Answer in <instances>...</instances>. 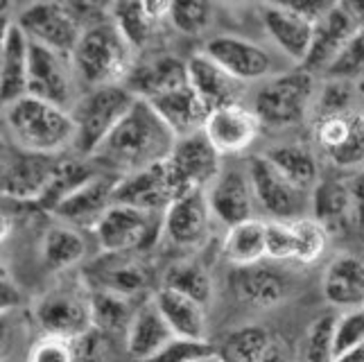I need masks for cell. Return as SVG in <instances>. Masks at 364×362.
<instances>
[{"label":"cell","mask_w":364,"mask_h":362,"mask_svg":"<svg viewBox=\"0 0 364 362\" xmlns=\"http://www.w3.org/2000/svg\"><path fill=\"white\" fill-rule=\"evenodd\" d=\"M294 231V260L296 263H315L328 247V229L315 218L292 220Z\"/></svg>","instance_id":"cell-41"},{"label":"cell","mask_w":364,"mask_h":362,"mask_svg":"<svg viewBox=\"0 0 364 362\" xmlns=\"http://www.w3.org/2000/svg\"><path fill=\"white\" fill-rule=\"evenodd\" d=\"M163 288L179 292L193 302L208 306L213 302V281L204 265L195 260H177L166 270L163 277Z\"/></svg>","instance_id":"cell-37"},{"label":"cell","mask_w":364,"mask_h":362,"mask_svg":"<svg viewBox=\"0 0 364 362\" xmlns=\"http://www.w3.org/2000/svg\"><path fill=\"white\" fill-rule=\"evenodd\" d=\"M16 288H14V283L9 281V277H5L3 274V310H9L11 306H14L16 302Z\"/></svg>","instance_id":"cell-50"},{"label":"cell","mask_w":364,"mask_h":362,"mask_svg":"<svg viewBox=\"0 0 364 362\" xmlns=\"http://www.w3.org/2000/svg\"><path fill=\"white\" fill-rule=\"evenodd\" d=\"M14 21L32 43L66 57L75 53L86 30L80 7L70 3H34L23 7Z\"/></svg>","instance_id":"cell-8"},{"label":"cell","mask_w":364,"mask_h":362,"mask_svg":"<svg viewBox=\"0 0 364 362\" xmlns=\"http://www.w3.org/2000/svg\"><path fill=\"white\" fill-rule=\"evenodd\" d=\"M5 124L9 143L28 152L61 156L75 147V120L70 111L32 95L5 105Z\"/></svg>","instance_id":"cell-3"},{"label":"cell","mask_w":364,"mask_h":362,"mask_svg":"<svg viewBox=\"0 0 364 362\" xmlns=\"http://www.w3.org/2000/svg\"><path fill=\"white\" fill-rule=\"evenodd\" d=\"M152 299L170 324L174 338L206 340V306L168 288L156 290Z\"/></svg>","instance_id":"cell-31"},{"label":"cell","mask_w":364,"mask_h":362,"mask_svg":"<svg viewBox=\"0 0 364 362\" xmlns=\"http://www.w3.org/2000/svg\"><path fill=\"white\" fill-rule=\"evenodd\" d=\"M204 55L210 57L222 70H227L240 84L267 82L274 75H279L274 73V57L269 50L254 41H247L242 36H210L204 46Z\"/></svg>","instance_id":"cell-16"},{"label":"cell","mask_w":364,"mask_h":362,"mask_svg":"<svg viewBox=\"0 0 364 362\" xmlns=\"http://www.w3.org/2000/svg\"><path fill=\"white\" fill-rule=\"evenodd\" d=\"M30 362H75V351L70 340H61V338H43L32 346Z\"/></svg>","instance_id":"cell-48"},{"label":"cell","mask_w":364,"mask_h":362,"mask_svg":"<svg viewBox=\"0 0 364 362\" xmlns=\"http://www.w3.org/2000/svg\"><path fill=\"white\" fill-rule=\"evenodd\" d=\"M195 362H224V360H222V356L215 351V353H210V356H206V358H199V360H195Z\"/></svg>","instance_id":"cell-53"},{"label":"cell","mask_w":364,"mask_h":362,"mask_svg":"<svg viewBox=\"0 0 364 362\" xmlns=\"http://www.w3.org/2000/svg\"><path fill=\"white\" fill-rule=\"evenodd\" d=\"M77 89H80V78L75 73L73 59L55 53V50L32 43L28 95L43 100L48 105L73 111V107L82 97Z\"/></svg>","instance_id":"cell-10"},{"label":"cell","mask_w":364,"mask_h":362,"mask_svg":"<svg viewBox=\"0 0 364 362\" xmlns=\"http://www.w3.org/2000/svg\"><path fill=\"white\" fill-rule=\"evenodd\" d=\"M215 351L218 348H213V344H208L206 340L172 338L156 356H152L145 362H195V360L206 358Z\"/></svg>","instance_id":"cell-46"},{"label":"cell","mask_w":364,"mask_h":362,"mask_svg":"<svg viewBox=\"0 0 364 362\" xmlns=\"http://www.w3.org/2000/svg\"><path fill=\"white\" fill-rule=\"evenodd\" d=\"M41 254L50 270H70L77 263H82L86 256V240L80 233V229L70 227V224H53L41 240Z\"/></svg>","instance_id":"cell-34"},{"label":"cell","mask_w":364,"mask_h":362,"mask_svg":"<svg viewBox=\"0 0 364 362\" xmlns=\"http://www.w3.org/2000/svg\"><path fill=\"white\" fill-rule=\"evenodd\" d=\"M93 329L102 331H129L136 310L132 299H124L114 292L91 290Z\"/></svg>","instance_id":"cell-38"},{"label":"cell","mask_w":364,"mask_h":362,"mask_svg":"<svg viewBox=\"0 0 364 362\" xmlns=\"http://www.w3.org/2000/svg\"><path fill=\"white\" fill-rule=\"evenodd\" d=\"M258 16L276 50L290 64L304 68L315 41L317 23L301 14L292 3H262L258 5Z\"/></svg>","instance_id":"cell-14"},{"label":"cell","mask_w":364,"mask_h":362,"mask_svg":"<svg viewBox=\"0 0 364 362\" xmlns=\"http://www.w3.org/2000/svg\"><path fill=\"white\" fill-rule=\"evenodd\" d=\"M260 362H287V353L281 342H272L269 351L265 353V358H262Z\"/></svg>","instance_id":"cell-51"},{"label":"cell","mask_w":364,"mask_h":362,"mask_svg":"<svg viewBox=\"0 0 364 362\" xmlns=\"http://www.w3.org/2000/svg\"><path fill=\"white\" fill-rule=\"evenodd\" d=\"M315 93V75L306 68H292L260 84L254 97V111L258 120L272 129L294 127L312 114Z\"/></svg>","instance_id":"cell-5"},{"label":"cell","mask_w":364,"mask_h":362,"mask_svg":"<svg viewBox=\"0 0 364 362\" xmlns=\"http://www.w3.org/2000/svg\"><path fill=\"white\" fill-rule=\"evenodd\" d=\"M326 80H346L355 82L364 75V30L348 41L333 64L326 68Z\"/></svg>","instance_id":"cell-45"},{"label":"cell","mask_w":364,"mask_h":362,"mask_svg":"<svg viewBox=\"0 0 364 362\" xmlns=\"http://www.w3.org/2000/svg\"><path fill=\"white\" fill-rule=\"evenodd\" d=\"M97 174L91 159H61V164L55 172L53 181H50L48 191L43 193L39 206L55 213V211L66 202V199L77 193L86 181H91Z\"/></svg>","instance_id":"cell-35"},{"label":"cell","mask_w":364,"mask_h":362,"mask_svg":"<svg viewBox=\"0 0 364 362\" xmlns=\"http://www.w3.org/2000/svg\"><path fill=\"white\" fill-rule=\"evenodd\" d=\"M355 105H358L355 82L326 80L321 86H317L312 116L317 120L326 116H340V114H350V111H360Z\"/></svg>","instance_id":"cell-40"},{"label":"cell","mask_w":364,"mask_h":362,"mask_svg":"<svg viewBox=\"0 0 364 362\" xmlns=\"http://www.w3.org/2000/svg\"><path fill=\"white\" fill-rule=\"evenodd\" d=\"M335 362H364V344L350 348V351H346L342 356H337Z\"/></svg>","instance_id":"cell-52"},{"label":"cell","mask_w":364,"mask_h":362,"mask_svg":"<svg viewBox=\"0 0 364 362\" xmlns=\"http://www.w3.org/2000/svg\"><path fill=\"white\" fill-rule=\"evenodd\" d=\"M105 254H141L163 235V213L114 204L93 229Z\"/></svg>","instance_id":"cell-7"},{"label":"cell","mask_w":364,"mask_h":362,"mask_svg":"<svg viewBox=\"0 0 364 362\" xmlns=\"http://www.w3.org/2000/svg\"><path fill=\"white\" fill-rule=\"evenodd\" d=\"M267 260H274V263L294 260L292 222L267 220Z\"/></svg>","instance_id":"cell-47"},{"label":"cell","mask_w":364,"mask_h":362,"mask_svg":"<svg viewBox=\"0 0 364 362\" xmlns=\"http://www.w3.org/2000/svg\"><path fill=\"white\" fill-rule=\"evenodd\" d=\"M208 204L213 218H218L224 227L254 220L256 215V193L251 186L247 166L245 168H224L215 183L208 188Z\"/></svg>","instance_id":"cell-17"},{"label":"cell","mask_w":364,"mask_h":362,"mask_svg":"<svg viewBox=\"0 0 364 362\" xmlns=\"http://www.w3.org/2000/svg\"><path fill=\"white\" fill-rule=\"evenodd\" d=\"M312 141L323 159L337 170L364 168V114L350 111L312 122Z\"/></svg>","instance_id":"cell-13"},{"label":"cell","mask_w":364,"mask_h":362,"mask_svg":"<svg viewBox=\"0 0 364 362\" xmlns=\"http://www.w3.org/2000/svg\"><path fill=\"white\" fill-rule=\"evenodd\" d=\"M247 172L251 186H254L258 206L269 215V220L292 222L301 218H310V195L299 186L287 181L276 170L265 154L251 156L247 161Z\"/></svg>","instance_id":"cell-9"},{"label":"cell","mask_w":364,"mask_h":362,"mask_svg":"<svg viewBox=\"0 0 364 362\" xmlns=\"http://www.w3.org/2000/svg\"><path fill=\"white\" fill-rule=\"evenodd\" d=\"M174 145L177 136L161 120L154 107L147 100H136L127 118L118 124V129L109 136L91 161L124 177L168 161Z\"/></svg>","instance_id":"cell-1"},{"label":"cell","mask_w":364,"mask_h":362,"mask_svg":"<svg viewBox=\"0 0 364 362\" xmlns=\"http://www.w3.org/2000/svg\"><path fill=\"white\" fill-rule=\"evenodd\" d=\"M265 156L287 181L299 186L301 191L312 193L321 179L319 159L315 149L301 143H283L279 147H272L269 152H265Z\"/></svg>","instance_id":"cell-33"},{"label":"cell","mask_w":364,"mask_h":362,"mask_svg":"<svg viewBox=\"0 0 364 362\" xmlns=\"http://www.w3.org/2000/svg\"><path fill=\"white\" fill-rule=\"evenodd\" d=\"M348 224L364 231V168L348 177Z\"/></svg>","instance_id":"cell-49"},{"label":"cell","mask_w":364,"mask_h":362,"mask_svg":"<svg viewBox=\"0 0 364 362\" xmlns=\"http://www.w3.org/2000/svg\"><path fill=\"white\" fill-rule=\"evenodd\" d=\"M272 346L269 333L262 326H245L227 335L220 356L224 362H260Z\"/></svg>","instance_id":"cell-39"},{"label":"cell","mask_w":364,"mask_h":362,"mask_svg":"<svg viewBox=\"0 0 364 362\" xmlns=\"http://www.w3.org/2000/svg\"><path fill=\"white\" fill-rule=\"evenodd\" d=\"M362 114H364V111H362Z\"/></svg>","instance_id":"cell-54"},{"label":"cell","mask_w":364,"mask_h":362,"mask_svg":"<svg viewBox=\"0 0 364 362\" xmlns=\"http://www.w3.org/2000/svg\"><path fill=\"white\" fill-rule=\"evenodd\" d=\"M188 84V61L174 55H154L145 61H136L124 86L138 100H152L166 95L179 86Z\"/></svg>","instance_id":"cell-24"},{"label":"cell","mask_w":364,"mask_h":362,"mask_svg":"<svg viewBox=\"0 0 364 362\" xmlns=\"http://www.w3.org/2000/svg\"><path fill=\"white\" fill-rule=\"evenodd\" d=\"M188 82L204 100L210 111L224 109L231 105H240V82L233 80L227 70H222L215 61L199 53L188 59Z\"/></svg>","instance_id":"cell-28"},{"label":"cell","mask_w":364,"mask_h":362,"mask_svg":"<svg viewBox=\"0 0 364 362\" xmlns=\"http://www.w3.org/2000/svg\"><path fill=\"white\" fill-rule=\"evenodd\" d=\"M310 218L326 229L340 222L348 224V177L319 179L310 195Z\"/></svg>","instance_id":"cell-36"},{"label":"cell","mask_w":364,"mask_h":362,"mask_svg":"<svg viewBox=\"0 0 364 362\" xmlns=\"http://www.w3.org/2000/svg\"><path fill=\"white\" fill-rule=\"evenodd\" d=\"M168 21L186 36H202L213 23V7L208 3H172Z\"/></svg>","instance_id":"cell-43"},{"label":"cell","mask_w":364,"mask_h":362,"mask_svg":"<svg viewBox=\"0 0 364 362\" xmlns=\"http://www.w3.org/2000/svg\"><path fill=\"white\" fill-rule=\"evenodd\" d=\"M222 254L235 267H247L267 260V220L254 218L227 229Z\"/></svg>","instance_id":"cell-32"},{"label":"cell","mask_w":364,"mask_h":362,"mask_svg":"<svg viewBox=\"0 0 364 362\" xmlns=\"http://www.w3.org/2000/svg\"><path fill=\"white\" fill-rule=\"evenodd\" d=\"M177 199L166 161L154 168L132 172L118 177L114 202L122 206L149 211V213H166V208Z\"/></svg>","instance_id":"cell-19"},{"label":"cell","mask_w":364,"mask_h":362,"mask_svg":"<svg viewBox=\"0 0 364 362\" xmlns=\"http://www.w3.org/2000/svg\"><path fill=\"white\" fill-rule=\"evenodd\" d=\"M149 105L154 107V111L161 116V120L168 124L170 132L177 136V141L204 132V124L210 116L208 105L197 95L191 82L152 100Z\"/></svg>","instance_id":"cell-26"},{"label":"cell","mask_w":364,"mask_h":362,"mask_svg":"<svg viewBox=\"0 0 364 362\" xmlns=\"http://www.w3.org/2000/svg\"><path fill=\"white\" fill-rule=\"evenodd\" d=\"M75 73L86 91L100 86L124 84L136 66V50L116 28L111 16L84 30L82 39L70 55Z\"/></svg>","instance_id":"cell-2"},{"label":"cell","mask_w":364,"mask_h":362,"mask_svg":"<svg viewBox=\"0 0 364 362\" xmlns=\"http://www.w3.org/2000/svg\"><path fill=\"white\" fill-rule=\"evenodd\" d=\"M326 302L340 310L364 308V258L355 254L335 256L323 272Z\"/></svg>","instance_id":"cell-27"},{"label":"cell","mask_w":364,"mask_h":362,"mask_svg":"<svg viewBox=\"0 0 364 362\" xmlns=\"http://www.w3.org/2000/svg\"><path fill=\"white\" fill-rule=\"evenodd\" d=\"M166 166L177 197L195 191L208 193V188L224 170L222 154L210 145L204 132L179 139L172 154L168 156Z\"/></svg>","instance_id":"cell-11"},{"label":"cell","mask_w":364,"mask_h":362,"mask_svg":"<svg viewBox=\"0 0 364 362\" xmlns=\"http://www.w3.org/2000/svg\"><path fill=\"white\" fill-rule=\"evenodd\" d=\"M91 290H105L114 292L124 299H134L143 294L149 283H152V274L143 263L138 254H105L93 260L89 270Z\"/></svg>","instance_id":"cell-20"},{"label":"cell","mask_w":364,"mask_h":362,"mask_svg":"<svg viewBox=\"0 0 364 362\" xmlns=\"http://www.w3.org/2000/svg\"><path fill=\"white\" fill-rule=\"evenodd\" d=\"M231 288L237 302L251 308H274L290 294V279L274 265V260H262L256 265L235 267L231 274Z\"/></svg>","instance_id":"cell-22"},{"label":"cell","mask_w":364,"mask_h":362,"mask_svg":"<svg viewBox=\"0 0 364 362\" xmlns=\"http://www.w3.org/2000/svg\"><path fill=\"white\" fill-rule=\"evenodd\" d=\"M61 156H48L9 143L3 149V197L9 202L39 204L48 191Z\"/></svg>","instance_id":"cell-12"},{"label":"cell","mask_w":364,"mask_h":362,"mask_svg":"<svg viewBox=\"0 0 364 362\" xmlns=\"http://www.w3.org/2000/svg\"><path fill=\"white\" fill-rule=\"evenodd\" d=\"M210 218L208 195L204 191L186 193L174 199L163 213V238L183 249L199 247L208 238Z\"/></svg>","instance_id":"cell-18"},{"label":"cell","mask_w":364,"mask_h":362,"mask_svg":"<svg viewBox=\"0 0 364 362\" xmlns=\"http://www.w3.org/2000/svg\"><path fill=\"white\" fill-rule=\"evenodd\" d=\"M364 30V3H333L315 28V41L304 68L308 73H326L348 41Z\"/></svg>","instance_id":"cell-15"},{"label":"cell","mask_w":364,"mask_h":362,"mask_svg":"<svg viewBox=\"0 0 364 362\" xmlns=\"http://www.w3.org/2000/svg\"><path fill=\"white\" fill-rule=\"evenodd\" d=\"M34 315L43 335L61 340H80L93 329L91 285L84 281L59 283L36 304Z\"/></svg>","instance_id":"cell-6"},{"label":"cell","mask_w":364,"mask_h":362,"mask_svg":"<svg viewBox=\"0 0 364 362\" xmlns=\"http://www.w3.org/2000/svg\"><path fill=\"white\" fill-rule=\"evenodd\" d=\"M170 5L172 3H114L109 7V16L129 46L141 50L149 43L159 25L168 21Z\"/></svg>","instance_id":"cell-29"},{"label":"cell","mask_w":364,"mask_h":362,"mask_svg":"<svg viewBox=\"0 0 364 362\" xmlns=\"http://www.w3.org/2000/svg\"><path fill=\"white\" fill-rule=\"evenodd\" d=\"M360 344H364V308L342 310V315L335 317V326H333L335 358Z\"/></svg>","instance_id":"cell-44"},{"label":"cell","mask_w":364,"mask_h":362,"mask_svg":"<svg viewBox=\"0 0 364 362\" xmlns=\"http://www.w3.org/2000/svg\"><path fill=\"white\" fill-rule=\"evenodd\" d=\"M32 41L21 30L16 21L3 28V46H0V86L3 102L11 105L28 95V73H30Z\"/></svg>","instance_id":"cell-25"},{"label":"cell","mask_w":364,"mask_h":362,"mask_svg":"<svg viewBox=\"0 0 364 362\" xmlns=\"http://www.w3.org/2000/svg\"><path fill=\"white\" fill-rule=\"evenodd\" d=\"M136 95L124 84L100 86L84 91L77 105L73 107L75 120V152L82 159H93L107 139L118 129L136 105Z\"/></svg>","instance_id":"cell-4"},{"label":"cell","mask_w":364,"mask_h":362,"mask_svg":"<svg viewBox=\"0 0 364 362\" xmlns=\"http://www.w3.org/2000/svg\"><path fill=\"white\" fill-rule=\"evenodd\" d=\"M260 127L262 122L258 120L254 109H247L245 105H231L210 111L204 124V134L222 156H231L254 145Z\"/></svg>","instance_id":"cell-21"},{"label":"cell","mask_w":364,"mask_h":362,"mask_svg":"<svg viewBox=\"0 0 364 362\" xmlns=\"http://www.w3.org/2000/svg\"><path fill=\"white\" fill-rule=\"evenodd\" d=\"M118 177L111 174H95L91 181H86L77 193H73L64 204H61L55 215L70 224L75 229H95V224L105 218L107 211L114 206Z\"/></svg>","instance_id":"cell-23"},{"label":"cell","mask_w":364,"mask_h":362,"mask_svg":"<svg viewBox=\"0 0 364 362\" xmlns=\"http://www.w3.org/2000/svg\"><path fill=\"white\" fill-rule=\"evenodd\" d=\"M333 315H321L310 324L301 340L299 362H335L333 351Z\"/></svg>","instance_id":"cell-42"},{"label":"cell","mask_w":364,"mask_h":362,"mask_svg":"<svg viewBox=\"0 0 364 362\" xmlns=\"http://www.w3.org/2000/svg\"><path fill=\"white\" fill-rule=\"evenodd\" d=\"M172 338L174 333L170 329V324L161 315L154 299H149L147 304H143L136 310L134 321L127 331V348L138 362H145L152 356H156Z\"/></svg>","instance_id":"cell-30"}]
</instances>
